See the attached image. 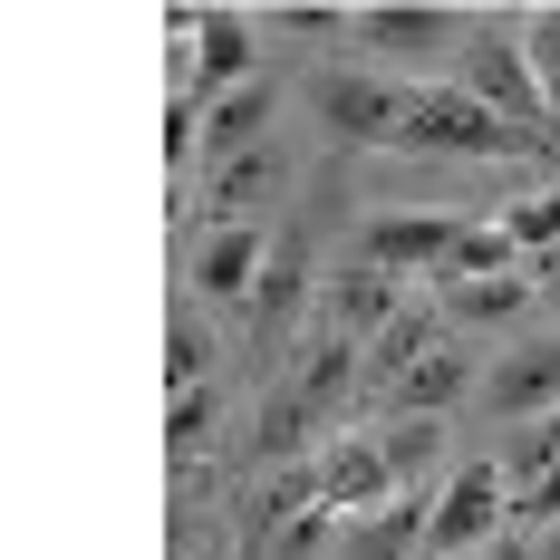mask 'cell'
Returning <instances> with one entry per match:
<instances>
[{"instance_id":"cell-11","label":"cell","mask_w":560,"mask_h":560,"mask_svg":"<svg viewBox=\"0 0 560 560\" xmlns=\"http://www.w3.org/2000/svg\"><path fill=\"white\" fill-rule=\"evenodd\" d=\"M261 261H271V242H261V223H203V242H194V300H252V280H261Z\"/></svg>"},{"instance_id":"cell-15","label":"cell","mask_w":560,"mask_h":560,"mask_svg":"<svg viewBox=\"0 0 560 560\" xmlns=\"http://www.w3.org/2000/svg\"><path fill=\"white\" fill-rule=\"evenodd\" d=\"M271 116H280V88L271 78H252V88H232L223 107H203V155H252V145H271Z\"/></svg>"},{"instance_id":"cell-4","label":"cell","mask_w":560,"mask_h":560,"mask_svg":"<svg viewBox=\"0 0 560 560\" xmlns=\"http://www.w3.org/2000/svg\"><path fill=\"white\" fill-rule=\"evenodd\" d=\"M406 145H416V155H522L532 136L503 126V116L483 107V97H464V88H416V126H406Z\"/></svg>"},{"instance_id":"cell-19","label":"cell","mask_w":560,"mask_h":560,"mask_svg":"<svg viewBox=\"0 0 560 560\" xmlns=\"http://www.w3.org/2000/svg\"><path fill=\"white\" fill-rule=\"evenodd\" d=\"M435 310H445V329H503L532 310V271L512 280H474V290H435Z\"/></svg>"},{"instance_id":"cell-13","label":"cell","mask_w":560,"mask_h":560,"mask_svg":"<svg viewBox=\"0 0 560 560\" xmlns=\"http://www.w3.org/2000/svg\"><path fill=\"white\" fill-rule=\"evenodd\" d=\"M280 184H290V155L280 145H252V155H232L213 174V194H203V223H261L280 203Z\"/></svg>"},{"instance_id":"cell-6","label":"cell","mask_w":560,"mask_h":560,"mask_svg":"<svg viewBox=\"0 0 560 560\" xmlns=\"http://www.w3.org/2000/svg\"><path fill=\"white\" fill-rule=\"evenodd\" d=\"M464 97H483V107L503 116V126H522V136L551 126V97H541L522 39H474V49H464Z\"/></svg>"},{"instance_id":"cell-8","label":"cell","mask_w":560,"mask_h":560,"mask_svg":"<svg viewBox=\"0 0 560 560\" xmlns=\"http://www.w3.org/2000/svg\"><path fill=\"white\" fill-rule=\"evenodd\" d=\"M454 242H464V213H368L358 223V261H377V271H425L435 280V261H445Z\"/></svg>"},{"instance_id":"cell-21","label":"cell","mask_w":560,"mask_h":560,"mask_svg":"<svg viewBox=\"0 0 560 560\" xmlns=\"http://www.w3.org/2000/svg\"><path fill=\"white\" fill-rule=\"evenodd\" d=\"M435 348H445V310H435V300H416V310L368 348V368H377V387H396V377H406L416 358H435Z\"/></svg>"},{"instance_id":"cell-18","label":"cell","mask_w":560,"mask_h":560,"mask_svg":"<svg viewBox=\"0 0 560 560\" xmlns=\"http://www.w3.org/2000/svg\"><path fill=\"white\" fill-rule=\"evenodd\" d=\"M512 271H522V242L493 213V223H464V242L435 261V290H474V280H512Z\"/></svg>"},{"instance_id":"cell-22","label":"cell","mask_w":560,"mask_h":560,"mask_svg":"<svg viewBox=\"0 0 560 560\" xmlns=\"http://www.w3.org/2000/svg\"><path fill=\"white\" fill-rule=\"evenodd\" d=\"M493 464H503L512 493H522V483H541V474L560 464V406H551V416H532V425H512L503 445H493Z\"/></svg>"},{"instance_id":"cell-20","label":"cell","mask_w":560,"mask_h":560,"mask_svg":"<svg viewBox=\"0 0 560 560\" xmlns=\"http://www.w3.org/2000/svg\"><path fill=\"white\" fill-rule=\"evenodd\" d=\"M358 368H368V358H358V338H310V358H300V377H290V396H300L310 416H329L338 396L358 387Z\"/></svg>"},{"instance_id":"cell-25","label":"cell","mask_w":560,"mask_h":560,"mask_svg":"<svg viewBox=\"0 0 560 560\" xmlns=\"http://www.w3.org/2000/svg\"><path fill=\"white\" fill-rule=\"evenodd\" d=\"M165 377H174V396L213 377V329H203V319H194L184 300H174V329H165Z\"/></svg>"},{"instance_id":"cell-5","label":"cell","mask_w":560,"mask_h":560,"mask_svg":"<svg viewBox=\"0 0 560 560\" xmlns=\"http://www.w3.org/2000/svg\"><path fill=\"white\" fill-rule=\"evenodd\" d=\"M416 300H406V280L377 271V261H338L319 280V338H387Z\"/></svg>"},{"instance_id":"cell-23","label":"cell","mask_w":560,"mask_h":560,"mask_svg":"<svg viewBox=\"0 0 560 560\" xmlns=\"http://www.w3.org/2000/svg\"><path fill=\"white\" fill-rule=\"evenodd\" d=\"M310 425H319V416H310L300 396L280 387L271 406H261V435H252V454H261V474H280V464H300V445H310Z\"/></svg>"},{"instance_id":"cell-9","label":"cell","mask_w":560,"mask_h":560,"mask_svg":"<svg viewBox=\"0 0 560 560\" xmlns=\"http://www.w3.org/2000/svg\"><path fill=\"white\" fill-rule=\"evenodd\" d=\"M252 49H261V39H252L242 10H203V20H194V88H174V97H184V107H223L232 88H252Z\"/></svg>"},{"instance_id":"cell-27","label":"cell","mask_w":560,"mask_h":560,"mask_svg":"<svg viewBox=\"0 0 560 560\" xmlns=\"http://www.w3.org/2000/svg\"><path fill=\"white\" fill-rule=\"evenodd\" d=\"M522 49H532V78H541L551 126H560V10H532V20H522Z\"/></svg>"},{"instance_id":"cell-24","label":"cell","mask_w":560,"mask_h":560,"mask_svg":"<svg viewBox=\"0 0 560 560\" xmlns=\"http://www.w3.org/2000/svg\"><path fill=\"white\" fill-rule=\"evenodd\" d=\"M213 416H223V396H213V387H184V396L165 406V454H174V474L213 445Z\"/></svg>"},{"instance_id":"cell-10","label":"cell","mask_w":560,"mask_h":560,"mask_svg":"<svg viewBox=\"0 0 560 560\" xmlns=\"http://www.w3.org/2000/svg\"><path fill=\"white\" fill-rule=\"evenodd\" d=\"M474 396H483L493 416H522V425L551 416V406H560V329L551 338H522L503 368H483V387H474Z\"/></svg>"},{"instance_id":"cell-7","label":"cell","mask_w":560,"mask_h":560,"mask_svg":"<svg viewBox=\"0 0 560 560\" xmlns=\"http://www.w3.org/2000/svg\"><path fill=\"white\" fill-rule=\"evenodd\" d=\"M319 493H329L338 522H368V512L396 503V474H387V445H377V425H348L319 445Z\"/></svg>"},{"instance_id":"cell-30","label":"cell","mask_w":560,"mask_h":560,"mask_svg":"<svg viewBox=\"0 0 560 560\" xmlns=\"http://www.w3.org/2000/svg\"><path fill=\"white\" fill-rule=\"evenodd\" d=\"M532 560H560V532H532Z\"/></svg>"},{"instance_id":"cell-12","label":"cell","mask_w":560,"mask_h":560,"mask_svg":"<svg viewBox=\"0 0 560 560\" xmlns=\"http://www.w3.org/2000/svg\"><path fill=\"white\" fill-rule=\"evenodd\" d=\"M310 290H319V271H310V242H271V261H261V280H252V338L261 348H280V338L300 329V310H310Z\"/></svg>"},{"instance_id":"cell-16","label":"cell","mask_w":560,"mask_h":560,"mask_svg":"<svg viewBox=\"0 0 560 560\" xmlns=\"http://www.w3.org/2000/svg\"><path fill=\"white\" fill-rule=\"evenodd\" d=\"M464 387H483V377H474V358H464V348L445 338L435 358H416V368H406V377L387 387V416H445Z\"/></svg>"},{"instance_id":"cell-1","label":"cell","mask_w":560,"mask_h":560,"mask_svg":"<svg viewBox=\"0 0 560 560\" xmlns=\"http://www.w3.org/2000/svg\"><path fill=\"white\" fill-rule=\"evenodd\" d=\"M512 532V483L493 454H474V464H454L445 483H435V522H425V560H474L493 551Z\"/></svg>"},{"instance_id":"cell-14","label":"cell","mask_w":560,"mask_h":560,"mask_svg":"<svg viewBox=\"0 0 560 560\" xmlns=\"http://www.w3.org/2000/svg\"><path fill=\"white\" fill-rule=\"evenodd\" d=\"M425 522H435V493H396L387 512L338 532V560H425Z\"/></svg>"},{"instance_id":"cell-17","label":"cell","mask_w":560,"mask_h":560,"mask_svg":"<svg viewBox=\"0 0 560 560\" xmlns=\"http://www.w3.org/2000/svg\"><path fill=\"white\" fill-rule=\"evenodd\" d=\"M377 445H387L396 493H435V464H445V416H377Z\"/></svg>"},{"instance_id":"cell-26","label":"cell","mask_w":560,"mask_h":560,"mask_svg":"<svg viewBox=\"0 0 560 560\" xmlns=\"http://www.w3.org/2000/svg\"><path fill=\"white\" fill-rule=\"evenodd\" d=\"M503 232L522 242V261H551L560 252V194H522V203L503 213Z\"/></svg>"},{"instance_id":"cell-29","label":"cell","mask_w":560,"mask_h":560,"mask_svg":"<svg viewBox=\"0 0 560 560\" xmlns=\"http://www.w3.org/2000/svg\"><path fill=\"white\" fill-rule=\"evenodd\" d=\"M474 560H532V532H503L493 551H474Z\"/></svg>"},{"instance_id":"cell-28","label":"cell","mask_w":560,"mask_h":560,"mask_svg":"<svg viewBox=\"0 0 560 560\" xmlns=\"http://www.w3.org/2000/svg\"><path fill=\"white\" fill-rule=\"evenodd\" d=\"M252 30H280V39H319V30H348V20H338V10H319V0H310V10H261V20H252Z\"/></svg>"},{"instance_id":"cell-3","label":"cell","mask_w":560,"mask_h":560,"mask_svg":"<svg viewBox=\"0 0 560 560\" xmlns=\"http://www.w3.org/2000/svg\"><path fill=\"white\" fill-rule=\"evenodd\" d=\"M319 126H329L338 145H406L416 88H396L377 68H329V78H319Z\"/></svg>"},{"instance_id":"cell-2","label":"cell","mask_w":560,"mask_h":560,"mask_svg":"<svg viewBox=\"0 0 560 560\" xmlns=\"http://www.w3.org/2000/svg\"><path fill=\"white\" fill-rule=\"evenodd\" d=\"M348 39L368 49V68H435L464 49V10L445 0H377V10H348Z\"/></svg>"}]
</instances>
